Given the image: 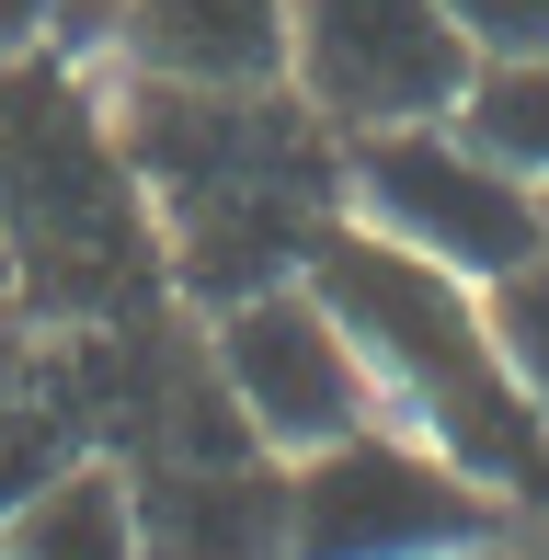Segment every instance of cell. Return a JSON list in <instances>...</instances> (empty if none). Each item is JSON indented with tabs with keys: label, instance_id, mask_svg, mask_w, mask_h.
Segmentation results:
<instances>
[{
	"label": "cell",
	"instance_id": "7c38bea8",
	"mask_svg": "<svg viewBox=\"0 0 549 560\" xmlns=\"http://www.w3.org/2000/svg\"><path fill=\"white\" fill-rule=\"evenodd\" d=\"M481 310H492V343H504L527 412L549 423V252H538L527 275H504V287H481Z\"/></svg>",
	"mask_w": 549,
	"mask_h": 560
},
{
	"label": "cell",
	"instance_id": "4fadbf2b",
	"mask_svg": "<svg viewBox=\"0 0 549 560\" xmlns=\"http://www.w3.org/2000/svg\"><path fill=\"white\" fill-rule=\"evenodd\" d=\"M69 457H92V446L69 435L58 412H35V400H12V412H0V515H12L23 492H46V480H58Z\"/></svg>",
	"mask_w": 549,
	"mask_h": 560
},
{
	"label": "cell",
	"instance_id": "2e32d148",
	"mask_svg": "<svg viewBox=\"0 0 549 560\" xmlns=\"http://www.w3.org/2000/svg\"><path fill=\"white\" fill-rule=\"evenodd\" d=\"M115 12H127V0H58V58H115Z\"/></svg>",
	"mask_w": 549,
	"mask_h": 560
},
{
	"label": "cell",
	"instance_id": "ffe728a7",
	"mask_svg": "<svg viewBox=\"0 0 549 560\" xmlns=\"http://www.w3.org/2000/svg\"><path fill=\"white\" fill-rule=\"evenodd\" d=\"M504 560H515V549H504Z\"/></svg>",
	"mask_w": 549,
	"mask_h": 560
},
{
	"label": "cell",
	"instance_id": "277c9868",
	"mask_svg": "<svg viewBox=\"0 0 549 560\" xmlns=\"http://www.w3.org/2000/svg\"><path fill=\"white\" fill-rule=\"evenodd\" d=\"M515 526L527 515L492 480L389 412L320 457H287V560H504Z\"/></svg>",
	"mask_w": 549,
	"mask_h": 560
},
{
	"label": "cell",
	"instance_id": "8992f818",
	"mask_svg": "<svg viewBox=\"0 0 549 560\" xmlns=\"http://www.w3.org/2000/svg\"><path fill=\"white\" fill-rule=\"evenodd\" d=\"M207 366L230 389V412L253 423L264 457H320L355 423H378V377H366L355 332L332 320V298L309 275H274V287L230 298L207 320Z\"/></svg>",
	"mask_w": 549,
	"mask_h": 560
},
{
	"label": "cell",
	"instance_id": "7a4b0ae2",
	"mask_svg": "<svg viewBox=\"0 0 549 560\" xmlns=\"http://www.w3.org/2000/svg\"><path fill=\"white\" fill-rule=\"evenodd\" d=\"M297 275H309V287L332 298V320L355 332L389 423H412L423 446H446L469 480H492L515 515H549V423L527 412L504 343H492L481 287L435 275L423 252L378 241V229H355V218L320 229Z\"/></svg>",
	"mask_w": 549,
	"mask_h": 560
},
{
	"label": "cell",
	"instance_id": "ac0fdd59",
	"mask_svg": "<svg viewBox=\"0 0 549 560\" xmlns=\"http://www.w3.org/2000/svg\"><path fill=\"white\" fill-rule=\"evenodd\" d=\"M0 560H12V538H0Z\"/></svg>",
	"mask_w": 549,
	"mask_h": 560
},
{
	"label": "cell",
	"instance_id": "52a82bcc",
	"mask_svg": "<svg viewBox=\"0 0 549 560\" xmlns=\"http://www.w3.org/2000/svg\"><path fill=\"white\" fill-rule=\"evenodd\" d=\"M287 92L332 138L435 126L469 92V46L446 0H287Z\"/></svg>",
	"mask_w": 549,
	"mask_h": 560
},
{
	"label": "cell",
	"instance_id": "3957f363",
	"mask_svg": "<svg viewBox=\"0 0 549 560\" xmlns=\"http://www.w3.org/2000/svg\"><path fill=\"white\" fill-rule=\"evenodd\" d=\"M0 241H12V287L69 320H115L172 275L149 184L81 58L0 69Z\"/></svg>",
	"mask_w": 549,
	"mask_h": 560
},
{
	"label": "cell",
	"instance_id": "5bb4252c",
	"mask_svg": "<svg viewBox=\"0 0 549 560\" xmlns=\"http://www.w3.org/2000/svg\"><path fill=\"white\" fill-rule=\"evenodd\" d=\"M446 23H458L469 69H492V58H549V0H446Z\"/></svg>",
	"mask_w": 549,
	"mask_h": 560
},
{
	"label": "cell",
	"instance_id": "9c48e42d",
	"mask_svg": "<svg viewBox=\"0 0 549 560\" xmlns=\"http://www.w3.org/2000/svg\"><path fill=\"white\" fill-rule=\"evenodd\" d=\"M115 69L172 92H287V0H127Z\"/></svg>",
	"mask_w": 549,
	"mask_h": 560
},
{
	"label": "cell",
	"instance_id": "9a60e30c",
	"mask_svg": "<svg viewBox=\"0 0 549 560\" xmlns=\"http://www.w3.org/2000/svg\"><path fill=\"white\" fill-rule=\"evenodd\" d=\"M58 58V0H0V69Z\"/></svg>",
	"mask_w": 549,
	"mask_h": 560
},
{
	"label": "cell",
	"instance_id": "ba28073f",
	"mask_svg": "<svg viewBox=\"0 0 549 560\" xmlns=\"http://www.w3.org/2000/svg\"><path fill=\"white\" fill-rule=\"evenodd\" d=\"M138 538L149 560H287V457H149Z\"/></svg>",
	"mask_w": 549,
	"mask_h": 560
},
{
	"label": "cell",
	"instance_id": "8fae6325",
	"mask_svg": "<svg viewBox=\"0 0 549 560\" xmlns=\"http://www.w3.org/2000/svg\"><path fill=\"white\" fill-rule=\"evenodd\" d=\"M458 138L492 149L515 184L549 195V58H492V69H469V92H458Z\"/></svg>",
	"mask_w": 549,
	"mask_h": 560
},
{
	"label": "cell",
	"instance_id": "5b68a950",
	"mask_svg": "<svg viewBox=\"0 0 549 560\" xmlns=\"http://www.w3.org/2000/svg\"><path fill=\"white\" fill-rule=\"evenodd\" d=\"M343 218L401 241V252H423V264L458 275V287H504V275H527L549 252L538 184H515L492 149H469L458 115L343 138Z\"/></svg>",
	"mask_w": 549,
	"mask_h": 560
},
{
	"label": "cell",
	"instance_id": "d6986e66",
	"mask_svg": "<svg viewBox=\"0 0 549 560\" xmlns=\"http://www.w3.org/2000/svg\"><path fill=\"white\" fill-rule=\"evenodd\" d=\"M538 207H549V195H538Z\"/></svg>",
	"mask_w": 549,
	"mask_h": 560
},
{
	"label": "cell",
	"instance_id": "e0dca14e",
	"mask_svg": "<svg viewBox=\"0 0 549 560\" xmlns=\"http://www.w3.org/2000/svg\"><path fill=\"white\" fill-rule=\"evenodd\" d=\"M0 287H12V241H0Z\"/></svg>",
	"mask_w": 549,
	"mask_h": 560
},
{
	"label": "cell",
	"instance_id": "30bf717a",
	"mask_svg": "<svg viewBox=\"0 0 549 560\" xmlns=\"http://www.w3.org/2000/svg\"><path fill=\"white\" fill-rule=\"evenodd\" d=\"M0 538H12V560H149L138 538V469L127 457H69L46 492H23L12 515H0Z\"/></svg>",
	"mask_w": 549,
	"mask_h": 560
},
{
	"label": "cell",
	"instance_id": "6da1fadb",
	"mask_svg": "<svg viewBox=\"0 0 549 560\" xmlns=\"http://www.w3.org/2000/svg\"><path fill=\"white\" fill-rule=\"evenodd\" d=\"M115 138H127L161 252L207 310L274 287L309 264V241L343 218V138L297 92H172L115 81Z\"/></svg>",
	"mask_w": 549,
	"mask_h": 560
}]
</instances>
